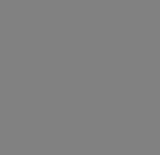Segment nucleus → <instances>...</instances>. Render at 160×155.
Returning <instances> with one entry per match:
<instances>
[]
</instances>
